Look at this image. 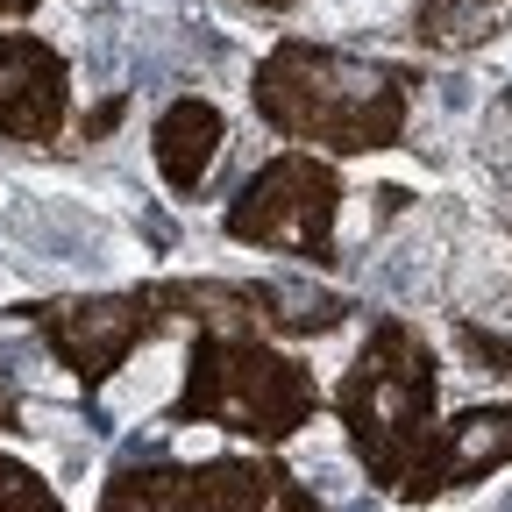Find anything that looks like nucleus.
<instances>
[{
    "label": "nucleus",
    "mask_w": 512,
    "mask_h": 512,
    "mask_svg": "<svg viewBox=\"0 0 512 512\" xmlns=\"http://www.w3.org/2000/svg\"><path fill=\"white\" fill-rule=\"evenodd\" d=\"M214 143H221V121H214V107H200V100L171 107V114H164V128H157L164 178H171V185H200V171H207Z\"/></svg>",
    "instance_id": "6e6552de"
},
{
    "label": "nucleus",
    "mask_w": 512,
    "mask_h": 512,
    "mask_svg": "<svg viewBox=\"0 0 512 512\" xmlns=\"http://www.w3.org/2000/svg\"><path fill=\"white\" fill-rule=\"evenodd\" d=\"M505 15V0H420V36L427 43H477L491 36V22Z\"/></svg>",
    "instance_id": "9d476101"
},
{
    "label": "nucleus",
    "mask_w": 512,
    "mask_h": 512,
    "mask_svg": "<svg viewBox=\"0 0 512 512\" xmlns=\"http://www.w3.org/2000/svg\"><path fill=\"white\" fill-rule=\"evenodd\" d=\"M335 178L320 164H271L264 178H256L242 192V207L228 214V228L242 242H278V249H328V228H335Z\"/></svg>",
    "instance_id": "20e7f679"
},
{
    "label": "nucleus",
    "mask_w": 512,
    "mask_h": 512,
    "mask_svg": "<svg viewBox=\"0 0 512 512\" xmlns=\"http://www.w3.org/2000/svg\"><path fill=\"white\" fill-rule=\"evenodd\" d=\"M463 349H470L477 363H498V377H512V342H505V335H477V328H463Z\"/></svg>",
    "instance_id": "f8f14e48"
},
{
    "label": "nucleus",
    "mask_w": 512,
    "mask_h": 512,
    "mask_svg": "<svg viewBox=\"0 0 512 512\" xmlns=\"http://www.w3.org/2000/svg\"><path fill=\"white\" fill-rule=\"evenodd\" d=\"M171 512H313L292 477L278 470H249V463H214V470H192L171 491Z\"/></svg>",
    "instance_id": "423d86ee"
},
{
    "label": "nucleus",
    "mask_w": 512,
    "mask_h": 512,
    "mask_svg": "<svg viewBox=\"0 0 512 512\" xmlns=\"http://www.w3.org/2000/svg\"><path fill=\"white\" fill-rule=\"evenodd\" d=\"M64 107V72L43 43H0V128L43 136Z\"/></svg>",
    "instance_id": "0eeeda50"
},
{
    "label": "nucleus",
    "mask_w": 512,
    "mask_h": 512,
    "mask_svg": "<svg viewBox=\"0 0 512 512\" xmlns=\"http://www.w3.org/2000/svg\"><path fill=\"white\" fill-rule=\"evenodd\" d=\"M0 512H57V505L36 491V477H29V470L0 463Z\"/></svg>",
    "instance_id": "9b49d317"
},
{
    "label": "nucleus",
    "mask_w": 512,
    "mask_h": 512,
    "mask_svg": "<svg viewBox=\"0 0 512 512\" xmlns=\"http://www.w3.org/2000/svg\"><path fill=\"white\" fill-rule=\"evenodd\" d=\"M448 456H456V477L505 463V456H512V406H491V413H463L456 427H448Z\"/></svg>",
    "instance_id": "1a4fd4ad"
},
{
    "label": "nucleus",
    "mask_w": 512,
    "mask_h": 512,
    "mask_svg": "<svg viewBox=\"0 0 512 512\" xmlns=\"http://www.w3.org/2000/svg\"><path fill=\"white\" fill-rule=\"evenodd\" d=\"M427 406H434V363H427V349L406 328H384L356 356L349 392H342L349 434H356V448H363L384 477L406 470V441L427 427Z\"/></svg>",
    "instance_id": "f03ea898"
},
{
    "label": "nucleus",
    "mask_w": 512,
    "mask_h": 512,
    "mask_svg": "<svg viewBox=\"0 0 512 512\" xmlns=\"http://www.w3.org/2000/svg\"><path fill=\"white\" fill-rule=\"evenodd\" d=\"M264 114L292 136L335 143V150H377L392 143V128L406 114V93L392 72H363V64H342L328 50H278L264 86H256Z\"/></svg>",
    "instance_id": "f257e3e1"
},
{
    "label": "nucleus",
    "mask_w": 512,
    "mask_h": 512,
    "mask_svg": "<svg viewBox=\"0 0 512 512\" xmlns=\"http://www.w3.org/2000/svg\"><path fill=\"white\" fill-rule=\"evenodd\" d=\"M185 406L235 434H292L306 420V377L264 349H200Z\"/></svg>",
    "instance_id": "7ed1b4c3"
},
{
    "label": "nucleus",
    "mask_w": 512,
    "mask_h": 512,
    "mask_svg": "<svg viewBox=\"0 0 512 512\" xmlns=\"http://www.w3.org/2000/svg\"><path fill=\"white\" fill-rule=\"evenodd\" d=\"M57 342H64V363H72L79 377H107L128 342L150 335V306L143 299H100V306H57Z\"/></svg>",
    "instance_id": "39448f33"
}]
</instances>
